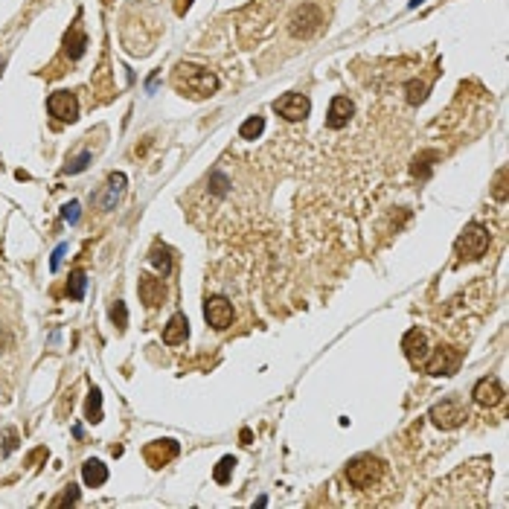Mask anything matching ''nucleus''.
Wrapping results in <instances>:
<instances>
[{"instance_id": "obj_1", "label": "nucleus", "mask_w": 509, "mask_h": 509, "mask_svg": "<svg viewBox=\"0 0 509 509\" xmlns=\"http://www.w3.org/2000/svg\"><path fill=\"white\" fill-rule=\"evenodd\" d=\"M172 82L183 96H192V99H207V96H213L216 88H219L216 73H210V70H204V67H195V64H178Z\"/></svg>"}, {"instance_id": "obj_2", "label": "nucleus", "mask_w": 509, "mask_h": 509, "mask_svg": "<svg viewBox=\"0 0 509 509\" xmlns=\"http://www.w3.org/2000/svg\"><path fill=\"white\" fill-rule=\"evenodd\" d=\"M381 474H385V463L373 454H361L346 463V480L355 489H370L373 483H378Z\"/></svg>"}, {"instance_id": "obj_3", "label": "nucleus", "mask_w": 509, "mask_h": 509, "mask_svg": "<svg viewBox=\"0 0 509 509\" xmlns=\"http://www.w3.org/2000/svg\"><path fill=\"white\" fill-rule=\"evenodd\" d=\"M457 253H460V259H480L486 253V248H489V230L483 228V224H469L463 233H460V239H457Z\"/></svg>"}, {"instance_id": "obj_4", "label": "nucleus", "mask_w": 509, "mask_h": 509, "mask_svg": "<svg viewBox=\"0 0 509 509\" xmlns=\"http://www.w3.org/2000/svg\"><path fill=\"white\" fill-rule=\"evenodd\" d=\"M428 419L434 422L436 428H443V431H454V428H460V425H463L465 419H469V414H465V407H463L457 399H445V402H436V405L431 407Z\"/></svg>"}, {"instance_id": "obj_5", "label": "nucleus", "mask_w": 509, "mask_h": 509, "mask_svg": "<svg viewBox=\"0 0 509 509\" xmlns=\"http://www.w3.org/2000/svg\"><path fill=\"white\" fill-rule=\"evenodd\" d=\"M320 24H323V12L315 3H303L288 21V33L294 38H312L320 30Z\"/></svg>"}, {"instance_id": "obj_6", "label": "nucleus", "mask_w": 509, "mask_h": 509, "mask_svg": "<svg viewBox=\"0 0 509 509\" xmlns=\"http://www.w3.org/2000/svg\"><path fill=\"white\" fill-rule=\"evenodd\" d=\"M422 364H425L428 376H454L460 370V364H463V355L454 346H436L434 355H428Z\"/></svg>"}, {"instance_id": "obj_7", "label": "nucleus", "mask_w": 509, "mask_h": 509, "mask_svg": "<svg viewBox=\"0 0 509 509\" xmlns=\"http://www.w3.org/2000/svg\"><path fill=\"white\" fill-rule=\"evenodd\" d=\"M274 111L279 117H286L288 122H300L308 117V111H312V102H308L306 93H286L279 96L274 102Z\"/></svg>"}, {"instance_id": "obj_8", "label": "nucleus", "mask_w": 509, "mask_h": 509, "mask_svg": "<svg viewBox=\"0 0 509 509\" xmlns=\"http://www.w3.org/2000/svg\"><path fill=\"white\" fill-rule=\"evenodd\" d=\"M47 111L55 120L73 122V120H79V99H76V93H70V91H55L47 99Z\"/></svg>"}, {"instance_id": "obj_9", "label": "nucleus", "mask_w": 509, "mask_h": 509, "mask_svg": "<svg viewBox=\"0 0 509 509\" xmlns=\"http://www.w3.org/2000/svg\"><path fill=\"white\" fill-rule=\"evenodd\" d=\"M204 317H207V323L213 329H228L230 323H233V306H230V300H224V297H207V303H204Z\"/></svg>"}, {"instance_id": "obj_10", "label": "nucleus", "mask_w": 509, "mask_h": 509, "mask_svg": "<svg viewBox=\"0 0 509 509\" xmlns=\"http://www.w3.org/2000/svg\"><path fill=\"white\" fill-rule=\"evenodd\" d=\"M178 451H181V445L175 440H154V443L146 445L143 457H146V463L151 465V469H163L166 463H172L178 457Z\"/></svg>"}, {"instance_id": "obj_11", "label": "nucleus", "mask_w": 509, "mask_h": 509, "mask_svg": "<svg viewBox=\"0 0 509 509\" xmlns=\"http://www.w3.org/2000/svg\"><path fill=\"white\" fill-rule=\"evenodd\" d=\"M352 114H355V105H352V99L349 96H335L329 111H326V125H329L332 131H341V129H346V125H349Z\"/></svg>"}, {"instance_id": "obj_12", "label": "nucleus", "mask_w": 509, "mask_h": 509, "mask_svg": "<svg viewBox=\"0 0 509 509\" xmlns=\"http://www.w3.org/2000/svg\"><path fill=\"white\" fill-rule=\"evenodd\" d=\"M472 396H474V402H477L480 407H494V405L503 402V387H501L498 378L486 376V378H480L477 385H474Z\"/></svg>"}, {"instance_id": "obj_13", "label": "nucleus", "mask_w": 509, "mask_h": 509, "mask_svg": "<svg viewBox=\"0 0 509 509\" xmlns=\"http://www.w3.org/2000/svg\"><path fill=\"white\" fill-rule=\"evenodd\" d=\"M137 291H140V300H143L149 308H158V306L166 300V286H163V279L151 277V274H143V277H140Z\"/></svg>"}, {"instance_id": "obj_14", "label": "nucleus", "mask_w": 509, "mask_h": 509, "mask_svg": "<svg viewBox=\"0 0 509 509\" xmlns=\"http://www.w3.org/2000/svg\"><path fill=\"white\" fill-rule=\"evenodd\" d=\"M402 349H405L407 361L416 364V367L428 358V341H425V335H422L419 329H411V332L402 337Z\"/></svg>"}, {"instance_id": "obj_15", "label": "nucleus", "mask_w": 509, "mask_h": 509, "mask_svg": "<svg viewBox=\"0 0 509 509\" xmlns=\"http://www.w3.org/2000/svg\"><path fill=\"white\" fill-rule=\"evenodd\" d=\"M187 335H189V320H187V315L178 312V315L169 317V323L163 326V344L178 346V344L187 341Z\"/></svg>"}, {"instance_id": "obj_16", "label": "nucleus", "mask_w": 509, "mask_h": 509, "mask_svg": "<svg viewBox=\"0 0 509 509\" xmlns=\"http://www.w3.org/2000/svg\"><path fill=\"white\" fill-rule=\"evenodd\" d=\"M82 480H84V486H91V489L102 486L105 480H108L105 463H102V460H84V465H82Z\"/></svg>"}, {"instance_id": "obj_17", "label": "nucleus", "mask_w": 509, "mask_h": 509, "mask_svg": "<svg viewBox=\"0 0 509 509\" xmlns=\"http://www.w3.org/2000/svg\"><path fill=\"white\" fill-rule=\"evenodd\" d=\"M125 189V175L122 172H114L108 178V189L102 195V210H114V204L120 201V195Z\"/></svg>"}, {"instance_id": "obj_18", "label": "nucleus", "mask_w": 509, "mask_h": 509, "mask_svg": "<svg viewBox=\"0 0 509 509\" xmlns=\"http://www.w3.org/2000/svg\"><path fill=\"white\" fill-rule=\"evenodd\" d=\"M149 262L158 268V271L166 277L169 271H172V250H169L166 245H154L151 253H149Z\"/></svg>"}, {"instance_id": "obj_19", "label": "nucleus", "mask_w": 509, "mask_h": 509, "mask_svg": "<svg viewBox=\"0 0 509 509\" xmlns=\"http://www.w3.org/2000/svg\"><path fill=\"white\" fill-rule=\"evenodd\" d=\"M84 44H88V38H84V33L82 30H73V33H67V38H64V47H67V55L70 59H82V53H84Z\"/></svg>"}, {"instance_id": "obj_20", "label": "nucleus", "mask_w": 509, "mask_h": 509, "mask_svg": "<svg viewBox=\"0 0 509 509\" xmlns=\"http://www.w3.org/2000/svg\"><path fill=\"white\" fill-rule=\"evenodd\" d=\"M84 288H88V274H84V271L70 274V282H67V297H70V300H82Z\"/></svg>"}, {"instance_id": "obj_21", "label": "nucleus", "mask_w": 509, "mask_h": 509, "mask_svg": "<svg viewBox=\"0 0 509 509\" xmlns=\"http://www.w3.org/2000/svg\"><path fill=\"white\" fill-rule=\"evenodd\" d=\"M84 416L88 422H102V393L96 387L88 393V405H84Z\"/></svg>"}, {"instance_id": "obj_22", "label": "nucleus", "mask_w": 509, "mask_h": 509, "mask_svg": "<svg viewBox=\"0 0 509 509\" xmlns=\"http://www.w3.org/2000/svg\"><path fill=\"white\" fill-rule=\"evenodd\" d=\"M265 131V117H248L245 122H242V129H239V137L242 140H257L259 134Z\"/></svg>"}, {"instance_id": "obj_23", "label": "nucleus", "mask_w": 509, "mask_h": 509, "mask_svg": "<svg viewBox=\"0 0 509 509\" xmlns=\"http://www.w3.org/2000/svg\"><path fill=\"white\" fill-rule=\"evenodd\" d=\"M405 91H407V102H411V105H419L422 99H425V93H428V84L419 82V79H411V82L405 84Z\"/></svg>"}, {"instance_id": "obj_24", "label": "nucleus", "mask_w": 509, "mask_h": 509, "mask_svg": "<svg viewBox=\"0 0 509 509\" xmlns=\"http://www.w3.org/2000/svg\"><path fill=\"white\" fill-rule=\"evenodd\" d=\"M233 465H236V460H233V457H221V460H219L216 472H213L216 483H228V480H230V474H233Z\"/></svg>"}, {"instance_id": "obj_25", "label": "nucleus", "mask_w": 509, "mask_h": 509, "mask_svg": "<svg viewBox=\"0 0 509 509\" xmlns=\"http://www.w3.org/2000/svg\"><path fill=\"white\" fill-rule=\"evenodd\" d=\"M434 158H436L434 151L419 154V158L414 160V175H416V178H428V175H431V163H428V160H434Z\"/></svg>"}, {"instance_id": "obj_26", "label": "nucleus", "mask_w": 509, "mask_h": 509, "mask_svg": "<svg viewBox=\"0 0 509 509\" xmlns=\"http://www.w3.org/2000/svg\"><path fill=\"white\" fill-rule=\"evenodd\" d=\"M111 320L117 323V329H125V326H129V308H125L122 300H117V306L111 308Z\"/></svg>"}, {"instance_id": "obj_27", "label": "nucleus", "mask_w": 509, "mask_h": 509, "mask_svg": "<svg viewBox=\"0 0 509 509\" xmlns=\"http://www.w3.org/2000/svg\"><path fill=\"white\" fill-rule=\"evenodd\" d=\"M88 163H91V151H82L79 158H73V160L64 166V172L67 175H76V172H82V169H88Z\"/></svg>"}, {"instance_id": "obj_28", "label": "nucleus", "mask_w": 509, "mask_h": 509, "mask_svg": "<svg viewBox=\"0 0 509 509\" xmlns=\"http://www.w3.org/2000/svg\"><path fill=\"white\" fill-rule=\"evenodd\" d=\"M76 501H79V489L70 483V486H64V492L59 494V498L53 501V506H67V503H76Z\"/></svg>"}, {"instance_id": "obj_29", "label": "nucleus", "mask_w": 509, "mask_h": 509, "mask_svg": "<svg viewBox=\"0 0 509 509\" xmlns=\"http://www.w3.org/2000/svg\"><path fill=\"white\" fill-rule=\"evenodd\" d=\"M492 195L498 198V201H506V169H501L498 178H494V189H492Z\"/></svg>"}, {"instance_id": "obj_30", "label": "nucleus", "mask_w": 509, "mask_h": 509, "mask_svg": "<svg viewBox=\"0 0 509 509\" xmlns=\"http://www.w3.org/2000/svg\"><path fill=\"white\" fill-rule=\"evenodd\" d=\"M79 201H70V204H64V219L70 221V224H76L79 221Z\"/></svg>"}, {"instance_id": "obj_31", "label": "nucleus", "mask_w": 509, "mask_h": 509, "mask_svg": "<svg viewBox=\"0 0 509 509\" xmlns=\"http://www.w3.org/2000/svg\"><path fill=\"white\" fill-rule=\"evenodd\" d=\"M67 253V245H59L53 250V259H50V271H59V265H62V257Z\"/></svg>"}, {"instance_id": "obj_32", "label": "nucleus", "mask_w": 509, "mask_h": 509, "mask_svg": "<svg viewBox=\"0 0 509 509\" xmlns=\"http://www.w3.org/2000/svg\"><path fill=\"white\" fill-rule=\"evenodd\" d=\"M15 445H18V434L9 428V431H6V445H3V457H9L12 451H15Z\"/></svg>"}, {"instance_id": "obj_33", "label": "nucleus", "mask_w": 509, "mask_h": 509, "mask_svg": "<svg viewBox=\"0 0 509 509\" xmlns=\"http://www.w3.org/2000/svg\"><path fill=\"white\" fill-rule=\"evenodd\" d=\"M250 440H253V434L245 428V431H242V443H250Z\"/></svg>"}, {"instance_id": "obj_34", "label": "nucleus", "mask_w": 509, "mask_h": 509, "mask_svg": "<svg viewBox=\"0 0 509 509\" xmlns=\"http://www.w3.org/2000/svg\"><path fill=\"white\" fill-rule=\"evenodd\" d=\"M419 3H425V0H411V3H407V6H411V9H416Z\"/></svg>"}]
</instances>
